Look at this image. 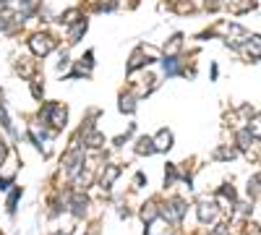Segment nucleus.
Wrapping results in <instances>:
<instances>
[{"label":"nucleus","instance_id":"obj_1","mask_svg":"<svg viewBox=\"0 0 261 235\" xmlns=\"http://www.w3.org/2000/svg\"><path fill=\"white\" fill-rule=\"evenodd\" d=\"M32 50H34L37 55L50 53V50H53V39H50V37H34V39H32Z\"/></svg>","mask_w":261,"mask_h":235},{"label":"nucleus","instance_id":"obj_2","mask_svg":"<svg viewBox=\"0 0 261 235\" xmlns=\"http://www.w3.org/2000/svg\"><path fill=\"white\" fill-rule=\"evenodd\" d=\"M45 113L50 115V123L53 125H63L65 123V108H60V105H47Z\"/></svg>","mask_w":261,"mask_h":235},{"label":"nucleus","instance_id":"obj_3","mask_svg":"<svg viewBox=\"0 0 261 235\" xmlns=\"http://www.w3.org/2000/svg\"><path fill=\"white\" fill-rule=\"evenodd\" d=\"M170 144H172V134H170V131H162V134L154 139V149H170Z\"/></svg>","mask_w":261,"mask_h":235},{"label":"nucleus","instance_id":"obj_4","mask_svg":"<svg viewBox=\"0 0 261 235\" xmlns=\"http://www.w3.org/2000/svg\"><path fill=\"white\" fill-rule=\"evenodd\" d=\"M115 178H118V167H107V175H102V188H110Z\"/></svg>","mask_w":261,"mask_h":235},{"label":"nucleus","instance_id":"obj_5","mask_svg":"<svg viewBox=\"0 0 261 235\" xmlns=\"http://www.w3.org/2000/svg\"><path fill=\"white\" fill-rule=\"evenodd\" d=\"M199 217H201V222H206V220H212V217H214L212 204H201V206H199Z\"/></svg>","mask_w":261,"mask_h":235},{"label":"nucleus","instance_id":"obj_6","mask_svg":"<svg viewBox=\"0 0 261 235\" xmlns=\"http://www.w3.org/2000/svg\"><path fill=\"white\" fill-rule=\"evenodd\" d=\"M151 144H154V141H149V139H141L139 141V154H149V152H154V146H151Z\"/></svg>","mask_w":261,"mask_h":235},{"label":"nucleus","instance_id":"obj_7","mask_svg":"<svg viewBox=\"0 0 261 235\" xmlns=\"http://www.w3.org/2000/svg\"><path fill=\"white\" fill-rule=\"evenodd\" d=\"M154 217H157V209H154V204H149V206L144 209V220H146V222H151Z\"/></svg>","mask_w":261,"mask_h":235},{"label":"nucleus","instance_id":"obj_8","mask_svg":"<svg viewBox=\"0 0 261 235\" xmlns=\"http://www.w3.org/2000/svg\"><path fill=\"white\" fill-rule=\"evenodd\" d=\"M248 131H251L253 136H261V115H258V118H253V123H251Z\"/></svg>","mask_w":261,"mask_h":235}]
</instances>
